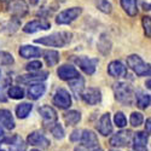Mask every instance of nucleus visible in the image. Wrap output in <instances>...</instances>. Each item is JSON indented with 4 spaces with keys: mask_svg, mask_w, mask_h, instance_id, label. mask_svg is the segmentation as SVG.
Returning a JSON list of instances; mask_svg holds the SVG:
<instances>
[{
    "mask_svg": "<svg viewBox=\"0 0 151 151\" xmlns=\"http://www.w3.org/2000/svg\"><path fill=\"white\" fill-rule=\"evenodd\" d=\"M71 41V34L68 32H59V33H53L51 35L42 36L40 39H36V44H41L45 46L50 47H63L68 45Z\"/></svg>",
    "mask_w": 151,
    "mask_h": 151,
    "instance_id": "nucleus-1",
    "label": "nucleus"
},
{
    "mask_svg": "<svg viewBox=\"0 0 151 151\" xmlns=\"http://www.w3.org/2000/svg\"><path fill=\"white\" fill-rule=\"evenodd\" d=\"M115 97L122 104L131 105L133 103V88L132 86L127 82H117L114 86Z\"/></svg>",
    "mask_w": 151,
    "mask_h": 151,
    "instance_id": "nucleus-2",
    "label": "nucleus"
},
{
    "mask_svg": "<svg viewBox=\"0 0 151 151\" xmlns=\"http://www.w3.org/2000/svg\"><path fill=\"white\" fill-rule=\"evenodd\" d=\"M127 65L138 75V76H149L150 75V65L138 56L131 55L127 57Z\"/></svg>",
    "mask_w": 151,
    "mask_h": 151,
    "instance_id": "nucleus-3",
    "label": "nucleus"
},
{
    "mask_svg": "<svg viewBox=\"0 0 151 151\" xmlns=\"http://www.w3.org/2000/svg\"><path fill=\"white\" fill-rule=\"evenodd\" d=\"M82 12L81 7H71V9H67L64 11H62L58 14L56 22L57 24H69L73 21L76 19Z\"/></svg>",
    "mask_w": 151,
    "mask_h": 151,
    "instance_id": "nucleus-4",
    "label": "nucleus"
},
{
    "mask_svg": "<svg viewBox=\"0 0 151 151\" xmlns=\"http://www.w3.org/2000/svg\"><path fill=\"white\" fill-rule=\"evenodd\" d=\"M132 140V132L126 129V131H120L116 134H114L110 139V145L114 147H124L129 144Z\"/></svg>",
    "mask_w": 151,
    "mask_h": 151,
    "instance_id": "nucleus-5",
    "label": "nucleus"
},
{
    "mask_svg": "<svg viewBox=\"0 0 151 151\" xmlns=\"http://www.w3.org/2000/svg\"><path fill=\"white\" fill-rule=\"evenodd\" d=\"M53 104L59 109H68L71 105V97L64 88H59L53 96Z\"/></svg>",
    "mask_w": 151,
    "mask_h": 151,
    "instance_id": "nucleus-6",
    "label": "nucleus"
},
{
    "mask_svg": "<svg viewBox=\"0 0 151 151\" xmlns=\"http://www.w3.org/2000/svg\"><path fill=\"white\" fill-rule=\"evenodd\" d=\"M81 143L82 147H85L87 151H92L94 149H98V138L94 134V132L90 129H85L81 134Z\"/></svg>",
    "mask_w": 151,
    "mask_h": 151,
    "instance_id": "nucleus-7",
    "label": "nucleus"
},
{
    "mask_svg": "<svg viewBox=\"0 0 151 151\" xmlns=\"http://www.w3.org/2000/svg\"><path fill=\"white\" fill-rule=\"evenodd\" d=\"M76 64L81 68V70L88 75H92L96 71V67L98 64V59L96 58H88V57H79L75 59Z\"/></svg>",
    "mask_w": 151,
    "mask_h": 151,
    "instance_id": "nucleus-8",
    "label": "nucleus"
},
{
    "mask_svg": "<svg viewBox=\"0 0 151 151\" xmlns=\"http://www.w3.org/2000/svg\"><path fill=\"white\" fill-rule=\"evenodd\" d=\"M81 98L83 99V102L88 105H96L100 102V99H102V93L98 88L96 87H90V88H87L82 92L81 94Z\"/></svg>",
    "mask_w": 151,
    "mask_h": 151,
    "instance_id": "nucleus-9",
    "label": "nucleus"
},
{
    "mask_svg": "<svg viewBox=\"0 0 151 151\" xmlns=\"http://www.w3.org/2000/svg\"><path fill=\"white\" fill-rule=\"evenodd\" d=\"M50 27H51V24L46 21L34 19V21L28 22L26 26L23 27V32L28 33V34H33V33H36L39 30H47V29H50Z\"/></svg>",
    "mask_w": 151,
    "mask_h": 151,
    "instance_id": "nucleus-10",
    "label": "nucleus"
},
{
    "mask_svg": "<svg viewBox=\"0 0 151 151\" xmlns=\"http://www.w3.org/2000/svg\"><path fill=\"white\" fill-rule=\"evenodd\" d=\"M39 114L42 117V121L46 126H53L56 124L57 121V112L53 108L48 106V105H44L41 108H39Z\"/></svg>",
    "mask_w": 151,
    "mask_h": 151,
    "instance_id": "nucleus-11",
    "label": "nucleus"
},
{
    "mask_svg": "<svg viewBox=\"0 0 151 151\" xmlns=\"http://www.w3.org/2000/svg\"><path fill=\"white\" fill-rule=\"evenodd\" d=\"M57 74H58L60 80H65V81H70V80H74V79L80 76V74L76 70V68L73 67V65H68V64L59 67V69L57 70Z\"/></svg>",
    "mask_w": 151,
    "mask_h": 151,
    "instance_id": "nucleus-12",
    "label": "nucleus"
},
{
    "mask_svg": "<svg viewBox=\"0 0 151 151\" xmlns=\"http://www.w3.org/2000/svg\"><path fill=\"white\" fill-rule=\"evenodd\" d=\"M9 10L14 16L23 17L28 12V5L24 0H11L9 5Z\"/></svg>",
    "mask_w": 151,
    "mask_h": 151,
    "instance_id": "nucleus-13",
    "label": "nucleus"
},
{
    "mask_svg": "<svg viewBox=\"0 0 151 151\" xmlns=\"http://www.w3.org/2000/svg\"><path fill=\"white\" fill-rule=\"evenodd\" d=\"M97 129L102 135H109L112 133V123H111V117L109 112L104 114L99 119L97 123Z\"/></svg>",
    "mask_w": 151,
    "mask_h": 151,
    "instance_id": "nucleus-14",
    "label": "nucleus"
},
{
    "mask_svg": "<svg viewBox=\"0 0 151 151\" xmlns=\"http://www.w3.org/2000/svg\"><path fill=\"white\" fill-rule=\"evenodd\" d=\"M48 76L47 71H36V73H32L28 75H21L19 78H17V81L22 82V83H29V82H40L46 80Z\"/></svg>",
    "mask_w": 151,
    "mask_h": 151,
    "instance_id": "nucleus-15",
    "label": "nucleus"
},
{
    "mask_svg": "<svg viewBox=\"0 0 151 151\" xmlns=\"http://www.w3.org/2000/svg\"><path fill=\"white\" fill-rule=\"evenodd\" d=\"M108 73L112 78H121L127 74V69H126L124 64L120 60H112L108 65Z\"/></svg>",
    "mask_w": 151,
    "mask_h": 151,
    "instance_id": "nucleus-16",
    "label": "nucleus"
},
{
    "mask_svg": "<svg viewBox=\"0 0 151 151\" xmlns=\"http://www.w3.org/2000/svg\"><path fill=\"white\" fill-rule=\"evenodd\" d=\"M28 143L33 146H40V147H47L50 145V140L41 133V132H33L28 135Z\"/></svg>",
    "mask_w": 151,
    "mask_h": 151,
    "instance_id": "nucleus-17",
    "label": "nucleus"
},
{
    "mask_svg": "<svg viewBox=\"0 0 151 151\" xmlns=\"http://www.w3.org/2000/svg\"><path fill=\"white\" fill-rule=\"evenodd\" d=\"M147 134L145 132H137L133 138V149L134 151H147Z\"/></svg>",
    "mask_w": 151,
    "mask_h": 151,
    "instance_id": "nucleus-18",
    "label": "nucleus"
},
{
    "mask_svg": "<svg viewBox=\"0 0 151 151\" xmlns=\"http://www.w3.org/2000/svg\"><path fill=\"white\" fill-rule=\"evenodd\" d=\"M19 55L23 58H35V57H40L42 51L39 47H35L32 45H23L19 48Z\"/></svg>",
    "mask_w": 151,
    "mask_h": 151,
    "instance_id": "nucleus-19",
    "label": "nucleus"
},
{
    "mask_svg": "<svg viewBox=\"0 0 151 151\" xmlns=\"http://www.w3.org/2000/svg\"><path fill=\"white\" fill-rule=\"evenodd\" d=\"M46 91V87L44 83H40V82H36V83H32L28 88V97L32 98V99H39L44 96Z\"/></svg>",
    "mask_w": 151,
    "mask_h": 151,
    "instance_id": "nucleus-20",
    "label": "nucleus"
},
{
    "mask_svg": "<svg viewBox=\"0 0 151 151\" xmlns=\"http://www.w3.org/2000/svg\"><path fill=\"white\" fill-rule=\"evenodd\" d=\"M69 86H70V90L74 93V96L76 98H81V94H82L83 88H85V81H83V79L81 76H79V78L74 79V80H70Z\"/></svg>",
    "mask_w": 151,
    "mask_h": 151,
    "instance_id": "nucleus-21",
    "label": "nucleus"
},
{
    "mask_svg": "<svg viewBox=\"0 0 151 151\" xmlns=\"http://www.w3.org/2000/svg\"><path fill=\"white\" fill-rule=\"evenodd\" d=\"M0 123L7 129H14L15 128V121L11 115V111L6 109H0Z\"/></svg>",
    "mask_w": 151,
    "mask_h": 151,
    "instance_id": "nucleus-22",
    "label": "nucleus"
},
{
    "mask_svg": "<svg viewBox=\"0 0 151 151\" xmlns=\"http://www.w3.org/2000/svg\"><path fill=\"white\" fill-rule=\"evenodd\" d=\"M121 6L126 14L132 17L138 14V0H121Z\"/></svg>",
    "mask_w": 151,
    "mask_h": 151,
    "instance_id": "nucleus-23",
    "label": "nucleus"
},
{
    "mask_svg": "<svg viewBox=\"0 0 151 151\" xmlns=\"http://www.w3.org/2000/svg\"><path fill=\"white\" fill-rule=\"evenodd\" d=\"M44 59L48 67H53L59 62V53L53 50H47L44 52Z\"/></svg>",
    "mask_w": 151,
    "mask_h": 151,
    "instance_id": "nucleus-24",
    "label": "nucleus"
},
{
    "mask_svg": "<svg viewBox=\"0 0 151 151\" xmlns=\"http://www.w3.org/2000/svg\"><path fill=\"white\" fill-rule=\"evenodd\" d=\"M81 120V114L76 110H70L64 114V121L68 126H75Z\"/></svg>",
    "mask_w": 151,
    "mask_h": 151,
    "instance_id": "nucleus-25",
    "label": "nucleus"
},
{
    "mask_svg": "<svg viewBox=\"0 0 151 151\" xmlns=\"http://www.w3.org/2000/svg\"><path fill=\"white\" fill-rule=\"evenodd\" d=\"M10 151H26L27 145L24 144L23 139L18 135H15L12 139L10 140Z\"/></svg>",
    "mask_w": 151,
    "mask_h": 151,
    "instance_id": "nucleus-26",
    "label": "nucleus"
},
{
    "mask_svg": "<svg viewBox=\"0 0 151 151\" xmlns=\"http://www.w3.org/2000/svg\"><path fill=\"white\" fill-rule=\"evenodd\" d=\"M135 99H137V105L140 109H146L150 106V94L138 91L135 94Z\"/></svg>",
    "mask_w": 151,
    "mask_h": 151,
    "instance_id": "nucleus-27",
    "label": "nucleus"
},
{
    "mask_svg": "<svg viewBox=\"0 0 151 151\" xmlns=\"http://www.w3.org/2000/svg\"><path fill=\"white\" fill-rule=\"evenodd\" d=\"M98 50L103 55H108L111 50V41L109 39V36H106L105 34H103L100 36L99 39V42H98Z\"/></svg>",
    "mask_w": 151,
    "mask_h": 151,
    "instance_id": "nucleus-28",
    "label": "nucleus"
},
{
    "mask_svg": "<svg viewBox=\"0 0 151 151\" xmlns=\"http://www.w3.org/2000/svg\"><path fill=\"white\" fill-rule=\"evenodd\" d=\"M32 109H33V105L30 103H22L16 108V115L19 119H26L32 111Z\"/></svg>",
    "mask_w": 151,
    "mask_h": 151,
    "instance_id": "nucleus-29",
    "label": "nucleus"
},
{
    "mask_svg": "<svg viewBox=\"0 0 151 151\" xmlns=\"http://www.w3.org/2000/svg\"><path fill=\"white\" fill-rule=\"evenodd\" d=\"M9 97L12 99H22L24 97V90L19 86H14L9 90Z\"/></svg>",
    "mask_w": 151,
    "mask_h": 151,
    "instance_id": "nucleus-30",
    "label": "nucleus"
},
{
    "mask_svg": "<svg viewBox=\"0 0 151 151\" xmlns=\"http://www.w3.org/2000/svg\"><path fill=\"white\" fill-rule=\"evenodd\" d=\"M96 5H97L98 10L104 12V14H110L112 10V6L108 0H96Z\"/></svg>",
    "mask_w": 151,
    "mask_h": 151,
    "instance_id": "nucleus-31",
    "label": "nucleus"
},
{
    "mask_svg": "<svg viewBox=\"0 0 151 151\" xmlns=\"http://www.w3.org/2000/svg\"><path fill=\"white\" fill-rule=\"evenodd\" d=\"M14 62H15V59L12 57V55L4 52V51H0V64L1 65H10Z\"/></svg>",
    "mask_w": 151,
    "mask_h": 151,
    "instance_id": "nucleus-32",
    "label": "nucleus"
},
{
    "mask_svg": "<svg viewBox=\"0 0 151 151\" xmlns=\"http://www.w3.org/2000/svg\"><path fill=\"white\" fill-rule=\"evenodd\" d=\"M144 121V117H143V114H140V112H132L131 115V124L133 126V127H138V126H140Z\"/></svg>",
    "mask_w": 151,
    "mask_h": 151,
    "instance_id": "nucleus-33",
    "label": "nucleus"
},
{
    "mask_svg": "<svg viewBox=\"0 0 151 151\" xmlns=\"http://www.w3.org/2000/svg\"><path fill=\"white\" fill-rule=\"evenodd\" d=\"M42 67V63L40 60H33L30 63H28V64L26 65V69L28 71H32V73H36V71H39Z\"/></svg>",
    "mask_w": 151,
    "mask_h": 151,
    "instance_id": "nucleus-34",
    "label": "nucleus"
},
{
    "mask_svg": "<svg viewBox=\"0 0 151 151\" xmlns=\"http://www.w3.org/2000/svg\"><path fill=\"white\" fill-rule=\"evenodd\" d=\"M51 131H52V134L55 135V138H57V139H63V138H64V129H63L60 124L56 123Z\"/></svg>",
    "mask_w": 151,
    "mask_h": 151,
    "instance_id": "nucleus-35",
    "label": "nucleus"
},
{
    "mask_svg": "<svg viewBox=\"0 0 151 151\" xmlns=\"http://www.w3.org/2000/svg\"><path fill=\"white\" fill-rule=\"evenodd\" d=\"M114 121H115L116 126H117V127H120V128L124 127L126 123H127V120H126V117H124V115L122 114V112H116L115 117H114Z\"/></svg>",
    "mask_w": 151,
    "mask_h": 151,
    "instance_id": "nucleus-36",
    "label": "nucleus"
},
{
    "mask_svg": "<svg viewBox=\"0 0 151 151\" xmlns=\"http://www.w3.org/2000/svg\"><path fill=\"white\" fill-rule=\"evenodd\" d=\"M143 27H144V30H145L146 36L150 37L151 36V21H150V17L149 16L143 17Z\"/></svg>",
    "mask_w": 151,
    "mask_h": 151,
    "instance_id": "nucleus-37",
    "label": "nucleus"
},
{
    "mask_svg": "<svg viewBox=\"0 0 151 151\" xmlns=\"http://www.w3.org/2000/svg\"><path fill=\"white\" fill-rule=\"evenodd\" d=\"M81 138V134H80V132L79 131H74L73 133H71V135H70V140L71 142H76V140H79Z\"/></svg>",
    "mask_w": 151,
    "mask_h": 151,
    "instance_id": "nucleus-38",
    "label": "nucleus"
},
{
    "mask_svg": "<svg viewBox=\"0 0 151 151\" xmlns=\"http://www.w3.org/2000/svg\"><path fill=\"white\" fill-rule=\"evenodd\" d=\"M146 129H147V133H150V119L146 120Z\"/></svg>",
    "mask_w": 151,
    "mask_h": 151,
    "instance_id": "nucleus-39",
    "label": "nucleus"
},
{
    "mask_svg": "<svg viewBox=\"0 0 151 151\" xmlns=\"http://www.w3.org/2000/svg\"><path fill=\"white\" fill-rule=\"evenodd\" d=\"M143 6H144V10H146V11H149V10H150V4L143 3Z\"/></svg>",
    "mask_w": 151,
    "mask_h": 151,
    "instance_id": "nucleus-40",
    "label": "nucleus"
},
{
    "mask_svg": "<svg viewBox=\"0 0 151 151\" xmlns=\"http://www.w3.org/2000/svg\"><path fill=\"white\" fill-rule=\"evenodd\" d=\"M3 137H4V129L1 128V126H0V140L3 139Z\"/></svg>",
    "mask_w": 151,
    "mask_h": 151,
    "instance_id": "nucleus-41",
    "label": "nucleus"
},
{
    "mask_svg": "<svg viewBox=\"0 0 151 151\" xmlns=\"http://www.w3.org/2000/svg\"><path fill=\"white\" fill-rule=\"evenodd\" d=\"M146 87H147V88H150V80H147V82H146Z\"/></svg>",
    "mask_w": 151,
    "mask_h": 151,
    "instance_id": "nucleus-42",
    "label": "nucleus"
},
{
    "mask_svg": "<svg viewBox=\"0 0 151 151\" xmlns=\"http://www.w3.org/2000/svg\"><path fill=\"white\" fill-rule=\"evenodd\" d=\"M1 3H6V1H9V0H0Z\"/></svg>",
    "mask_w": 151,
    "mask_h": 151,
    "instance_id": "nucleus-43",
    "label": "nucleus"
},
{
    "mask_svg": "<svg viewBox=\"0 0 151 151\" xmlns=\"http://www.w3.org/2000/svg\"><path fill=\"white\" fill-rule=\"evenodd\" d=\"M32 151H39V150H32Z\"/></svg>",
    "mask_w": 151,
    "mask_h": 151,
    "instance_id": "nucleus-44",
    "label": "nucleus"
},
{
    "mask_svg": "<svg viewBox=\"0 0 151 151\" xmlns=\"http://www.w3.org/2000/svg\"><path fill=\"white\" fill-rule=\"evenodd\" d=\"M0 75H1V71H0Z\"/></svg>",
    "mask_w": 151,
    "mask_h": 151,
    "instance_id": "nucleus-45",
    "label": "nucleus"
},
{
    "mask_svg": "<svg viewBox=\"0 0 151 151\" xmlns=\"http://www.w3.org/2000/svg\"><path fill=\"white\" fill-rule=\"evenodd\" d=\"M0 151H4V150H0Z\"/></svg>",
    "mask_w": 151,
    "mask_h": 151,
    "instance_id": "nucleus-46",
    "label": "nucleus"
}]
</instances>
